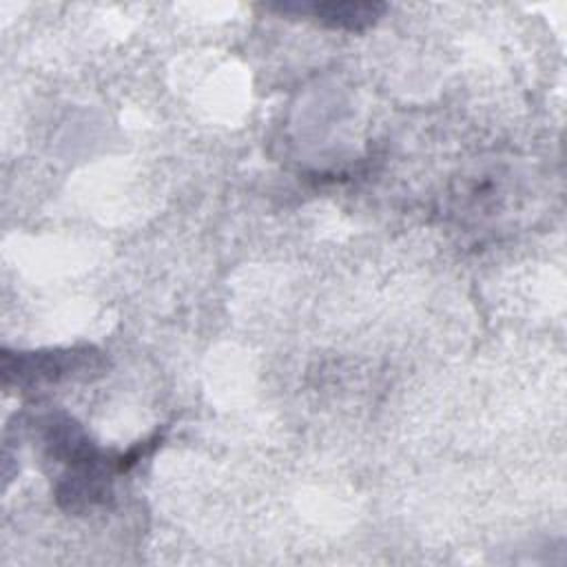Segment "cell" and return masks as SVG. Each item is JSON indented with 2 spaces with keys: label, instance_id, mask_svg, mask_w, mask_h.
<instances>
[{
  "label": "cell",
  "instance_id": "6da1fadb",
  "mask_svg": "<svg viewBox=\"0 0 567 567\" xmlns=\"http://www.w3.org/2000/svg\"><path fill=\"white\" fill-rule=\"evenodd\" d=\"M102 370L100 352L91 348L49 350V352H4L2 372L4 383L33 385L55 383L71 377H86L89 372Z\"/></svg>",
  "mask_w": 567,
  "mask_h": 567
},
{
  "label": "cell",
  "instance_id": "7a4b0ae2",
  "mask_svg": "<svg viewBox=\"0 0 567 567\" xmlns=\"http://www.w3.org/2000/svg\"><path fill=\"white\" fill-rule=\"evenodd\" d=\"M388 7L381 2H301V16H312L321 24L341 31H363L372 27Z\"/></svg>",
  "mask_w": 567,
  "mask_h": 567
}]
</instances>
